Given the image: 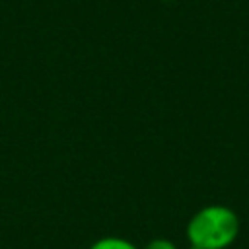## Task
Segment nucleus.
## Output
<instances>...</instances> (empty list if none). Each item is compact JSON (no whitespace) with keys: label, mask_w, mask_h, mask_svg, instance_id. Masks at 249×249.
<instances>
[{"label":"nucleus","mask_w":249,"mask_h":249,"mask_svg":"<svg viewBox=\"0 0 249 249\" xmlns=\"http://www.w3.org/2000/svg\"><path fill=\"white\" fill-rule=\"evenodd\" d=\"M161 2H173V0H161Z\"/></svg>","instance_id":"nucleus-4"},{"label":"nucleus","mask_w":249,"mask_h":249,"mask_svg":"<svg viewBox=\"0 0 249 249\" xmlns=\"http://www.w3.org/2000/svg\"><path fill=\"white\" fill-rule=\"evenodd\" d=\"M89 249H140V247H136L132 241H128L124 237L109 235V237H101L95 243H91Z\"/></svg>","instance_id":"nucleus-2"},{"label":"nucleus","mask_w":249,"mask_h":249,"mask_svg":"<svg viewBox=\"0 0 249 249\" xmlns=\"http://www.w3.org/2000/svg\"><path fill=\"white\" fill-rule=\"evenodd\" d=\"M239 233L237 214L222 204L200 208L187 224V237L196 249H226Z\"/></svg>","instance_id":"nucleus-1"},{"label":"nucleus","mask_w":249,"mask_h":249,"mask_svg":"<svg viewBox=\"0 0 249 249\" xmlns=\"http://www.w3.org/2000/svg\"><path fill=\"white\" fill-rule=\"evenodd\" d=\"M142 249H177V245H175L173 241H169V239L160 237V239H152V241H148Z\"/></svg>","instance_id":"nucleus-3"}]
</instances>
